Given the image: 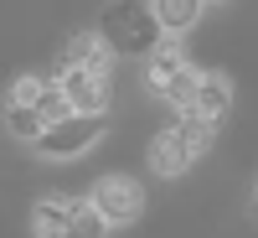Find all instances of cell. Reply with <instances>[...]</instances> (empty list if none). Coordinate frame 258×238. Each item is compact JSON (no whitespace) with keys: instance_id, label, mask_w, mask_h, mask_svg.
<instances>
[{"instance_id":"obj_1","label":"cell","mask_w":258,"mask_h":238,"mask_svg":"<svg viewBox=\"0 0 258 238\" xmlns=\"http://www.w3.org/2000/svg\"><path fill=\"white\" fill-rule=\"evenodd\" d=\"M98 36L109 41L114 52H124V57H150L165 41L150 0H109V6L98 11Z\"/></svg>"},{"instance_id":"obj_2","label":"cell","mask_w":258,"mask_h":238,"mask_svg":"<svg viewBox=\"0 0 258 238\" xmlns=\"http://www.w3.org/2000/svg\"><path fill=\"white\" fill-rule=\"evenodd\" d=\"M103 140V114H68V119H57V124H41V156H52V161H68V156H83L88 145Z\"/></svg>"},{"instance_id":"obj_3","label":"cell","mask_w":258,"mask_h":238,"mask_svg":"<svg viewBox=\"0 0 258 238\" xmlns=\"http://www.w3.org/2000/svg\"><path fill=\"white\" fill-rule=\"evenodd\" d=\"M88 202L98 207V218L109 223V228H124V223H135L140 212H145V192H140L135 176H103Z\"/></svg>"},{"instance_id":"obj_4","label":"cell","mask_w":258,"mask_h":238,"mask_svg":"<svg viewBox=\"0 0 258 238\" xmlns=\"http://www.w3.org/2000/svg\"><path fill=\"white\" fill-rule=\"evenodd\" d=\"M57 88L68 93L73 114H103V109H109V78H103V73H88V68H62Z\"/></svg>"},{"instance_id":"obj_5","label":"cell","mask_w":258,"mask_h":238,"mask_svg":"<svg viewBox=\"0 0 258 238\" xmlns=\"http://www.w3.org/2000/svg\"><path fill=\"white\" fill-rule=\"evenodd\" d=\"M227 109H232V88H227V78H217V73H202V83H197V99L186 104V119H207V124H217Z\"/></svg>"},{"instance_id":"obj_6","label":"cell","mask_w":258,"mask_h":238,"mask_svg":"<svg viewBox=\"0 0 258 238\" xmlns=\"http://www.w3.org/2000/svg\"><path fill=\"white\" fill-rule=\"evenodd\" d=\"M150 166H155L160 176H181V171L191 166V150L181 140V129H165V135L150 140Z\"/></svg>"},{"instance_id":"obj_7","label":"cell","mask_w":258,"mask_h":238,"mask_svg":"<svg viewBox=\"0 0 258 238\" xmlns=\"http://www.w3.org/2000/svg\"><path fill=\"white\" fill-rule=\"evenodd\" d=\"M68 68H88V73H103V78H109L114 47H109L103 36H73V41H68Z\"/></svg>"},{"instance_id":"obj_8","label":"cell","mask_w":258,"mask_h":238,"mask_svg":"<svg viewBox=\"0 0 258 238\" xmlns=\"http://www.w3.org/2000/svg\"><path fill=\"white\" fill-rule=\"evenodd\" d=\"M68 218H73V197H68V192H47V197L36 202L31 228H36V238H62Z\"/></svg>"},{"instance_id":"obj_9","label":"cell","mask_w":258,"mask_h":238,"mask_svg":"<svg viewBox=\"0 0 258 238\" xmlns=\"http://www.w3.org/2000/svg\"><path fill=\"white\" fill-rule=\"evenodd\" d=\"M176 73H186V52H181V41H160L155 52H150V68H145V78H150V88L155 93H165V83L176 78Z\"/></svg>"},{"instance_id":"obj_10","label":"cell","mask_w":258,"mask_h":238,"mask_svg":"<svg viewBox=\"0 0 258 238\" xmlns=\"http://www.w3.org/2000/svg\"><path fill=\"white\" fill-rule=\"evenodd\" d=\"M150 11H155V21H160L165 36H176V31H191V26H197L202 0H150Z\"/></svg>"},{"instance_id":"obj_11","label":"cell","mask_w":258,"mask_h":238,"mask_svg":"<svg viewBox=\"0 0 258 238\" xmlns=\"http://www.w3.org/2000/svg\"><path fill=\"white\" fill-rule=\"evenodd\" d=\"M103 233H109V223L98 218V207L93 202H73V218L62 228V238H103Z\"/></svg>"},{"instance_id":"obj_12","label":"cell","mask_w":258,"mask_h":238,"mask_svg":"<svg viewBox=\"0 0 258 238\" xmlns=\"http://www.w3.org/2000/svg\"><path fill=\"white\" fill-rule=\"evenodd\" d=\"M6 129L16 140H41V114L31 109V104H11L6 109Z\"/></svg>"},{"instance_id":"obj_13","label":"cell","mask_w":258,"mask_h":238,"mask_svg":"<svg viewBox=\"0 0 258 238\" xmlns=\"http://www.w3.org/2000/svg\"><path fill=\"white\" fill-rule=\"evenodd\" d=\"M36 114H41V124H57V119L73 114V104H68V93H62L57 83H47V88H41V99H36Z\"/></svg>"},{"instance_id":"obj_14","label":"cell","mask_w":258,"mask_h":238,"mask_svg":"<svg viewBox=\"0 0 258 238\" xmlns=\"http://www.w3.org/2000/svg\"><path fill=\"white\" fill-rule=\"evenodd\" d=\"M181 140H186V150H191V161H202L207 150H212V140H217V129H212L207 119H186V124H181Z\"/></svg>"},{"instance_id":"obj_15","label":"cell","mask_w":258,"mask_h":238,"mask_svg":"<svg viewBox=\"0 0 258 238\" xmlns=\"http://www.w3.org/2000/svg\"><path fill=\"white\" fill-rule=\"evenodd\" d=\"M197 83H202V73H191V68H186V73H176V78L165 83V99H170V104H176V109L186 114V104L197 99Z\"/></svg>"},{"instance_id":"obj_16","label":"cell","mask_w":258,"mask_h":238,"mask_svg":"<svg viewBox=\"0 0 258 238\" xmlns=\"http://www.w3.org/2000/svg\"><path fill=\"white\" fill-rule=\"evenodd\" d=\"M41 88H47V78H16L11 83V104H31V109H36Z\"/></svg>"},{"instance_id":"obj_17","label":"cell","mask_w":258,"mask_h":238,"mask_svg":"<svg viewBox=\"0 0 258 238\" xmlns=\"http://www.w3.org/2000/svg\"><path fill=\"white\" fill-rule=\"evenodd\" d=\"M253 202H258V197H253Z\"/></svg>"}]
</instances>
